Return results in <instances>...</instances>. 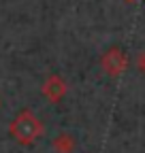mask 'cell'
<instances>
[{
	"label": "cell",
	"mask_w": 145,
	"mask_h": 153,
	"mask_svg": "<svg viewBox=\"0 0 145 153\" xmlns=\"http://www.w3.org/2000/svg\"><path fill=\"white\" fill-rule=\"evenodd\" d=\"M41 91H43V96L49 100V102H53V104H58L64 96H66V91H68V85H66V81L62 79L60 74H49L47 79L43 81V87H41Z\"/></svg>",
	"instance_id": "obj_3"
},
{
	"label": "cell",
	"mask_w": 145,
	"mask_h": 153,
	"mask_svg": "<svg viewBox=\"0 0 145 153\" xmlns=\"http://www.w3.org/2000/svg\"><path fill=\"white\" fill-rule=\"evenodd\" d=\"M126 4H135V2H139V0H124Z\"/></svg>",
	"instance_id": "obj_6"
},
{
	"label": "cell",
	"mask_w": 145,
	"mask_h": 153,
	"mask_svg": "<svg viewBox=\"0 0 145 153\" xmlns=\"http://www.w3.org/2000/svg\"><path fill=\"white\" fill-rule=\"evenodd\" d=\"M0 108H2V98H0Z\"/></svg>",
	"instance_id": "obj_7"
},
{
	"label": "cell",
	"mask_w": 145,
	"mask_h": 153,
	"mask_svg": "<svg viewBox=\"0 0 145 153\" xmlns=\"http://www.w3.org/2000/svg\"><path fill=\"white\" fill-rule=\"evenodd\" d=\"M9 134L19 143V145H32L36 143V138L43 134V123L36 115L28 108L19 111L15 115V119L9 123Z\"/></svg>",
	"instance_id": "obj_1"
},
{
	"label": "cell",
	"mask_w": 145,
	"mask_h": 153,
	"mask_svg": "<svg viewBox=\"0 0 145 153\" xmlns=\"http://www.w3.org/2000/svg\"><path fill=\"white\" fill-rule=\"evenodd\" d=\"M135 66L141 74H145V51H139L137 53V60H135Z\"/></svg>",
	"instance_id": "obj_5"
},
{
	"label": "cell",
	"mask_w": 145,
	"mask_h": 153,
	"mask_svg": "<svg viewBox=\"0 0 145 153\" xmlns=\"http://www.w3.org/2000/svg\"><path fill=\"white\" fill-rule=\"evenodd\" d=\"M51 149H53V153H75L77 140H75V136H72V134L60 132L58 136L51 140Z\"/></svg>",
	"instance_id": "obj_4"
},
{
	"label": "cell",
	"mask_w": 145,
	"mask_h": 153,
	"mask_svg": "<svg viewBox=\"0 0 145 153\" xmlns=\"http://www.w3.org/2000/svg\"><path fill=\"white\" fill-rule=\"evenodd\" d=\"M100 68L109 76H120L128 68V57H126V53L120 47H111L100 55Z\"/></svg>",
	"instance_id": "obj_2"
}]
</instances>
